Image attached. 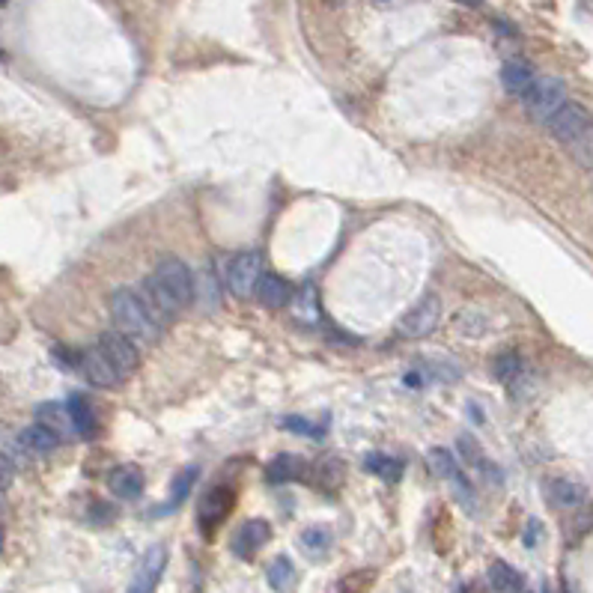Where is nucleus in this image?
<instances>
[{"label": "nucleus", "mask_w": 593, "mask_h": 593, "mask_svg": "<svg viewBox=\"0 0 593 593\" xmlns=\"http://www.w3.org/2000/svg\"><path fill=\"white\" fill-rule=\"evenodd\" d=\"M143 301L149 304V311L158 316L161 322H167L170 316L186 311L194 299V274L179 257H165L152 269V274L140 286Z\"/></svg>", "instance_id": "f257e3e1"}, {"label": "nucleus", "mask_w": 593, "mask_h": 593, "mask_svg": "<svg viewBox=\"0 0 593 593\" xmlns=\"http://www.w3.org/2000/svg\"><path fill=\"white\" fill-rule=\"evenodd\" d=\"M110 320H114L117 331L129 334L135 343L149 346L161 337V320L135 290H117L110 295Z\"/></svg>", "instance_id": "f03ea898"}, {"label": "nucleus", "mask_w": 593, "mask_h": 593, "mask_svg": "<svg viewBox=\"0 0 593 593\" xmlns=\"http://www.w3.org/2000/svg\"><path fill=\"white\" fill-rule=\"evenodd\" d=\"M426 465H429V472H433L435 477H442V480H447V483H451L454 498L459 501V507H463L465 513L477 516V495H474V486H472V480L463 474V468L456 465L454 454H447V451H442V447H435V451L426 454Z\"/></svg>", "instance_id": "7ed1b4c3"}, {"label": "nucleus", "mask_w": 593, "mask_h": 593, "mask_svg": "<svg viewBox=\"0 0 593 593\" xmlns=\"http://www.w3.org/2000/svg\"><path fill=\"white\" fill-rule=\"evenodd\" d=\"M525 99V110L534 122H549L558 114L560 108L567 105V84L560 78H537L534 87L522 96Z\"/></svg>", "instance_id": "20e7f679"}, {"label": "nucleus", "mask_w": 593, "mask_h": 593, "mask_svg": "<svg viewBox=\"0 0 593 593\" xmlns=\"http://www.w3.org/2000/svg\"><path fill=\"white\" fill-rule=\"evenodd\" d=\"M260 278H263V257L257 251L236 253L227 265V286L236 299H251V295H257Z\"/></svg>", "instance_id": "39448f33"}, {"label": "nucleus", "mask_w": 593, "mask_h": 593, "mask_svg": "<svg viewBox=\"0 0 593 593\" xmlns=\"http://www.w3.org/2000/svg\"><path fill=\"white\" fill-rule=\"evenodd\" d=\"M546 126H549L551 138H555V140L576 143L590 131V114H588L585 105H579V101H567V105L546 122Z\"/></svg>", "instance_id": "423d86ee"}, {"label": "nucleus", "mask_w": 593, "mask_h": 593, "mask_svg": "<svg viewBox=\"0 0 593 593\" xmlns=\"http://www.w3.org/2000/svg\"><path fill=\"white\" fill-rule=\"evenodd\" d=\"M438 320H442V301H438V295H424L400 320V334L408 337V340H421V337L435 331Z\"/></svg>", "instance_id": "0eeeda50"}, {"label": "nucleus", "mask_w": 593, "mask_h": 593, "mask_svg": "<svg viewBox=\"0 0 593 593\" xmlns=\"http://www.w3.org/2000/svg\"><path fill=\"white\" fill-rule=\"evenodd\" d=\"M99 349L108 355V361L114 364V370L126 379V376H131L138 370V364H140V352H138V343L131 340L129 334H122V331H108V334H101V340H99Z\"/></svg>", "instance_id": "6e6552de"}, {"label": "nucleus", "mask_w": 593, "mask_h": 593, "mask_svg": "<svg viewBox=\"0 0 593 593\" xmlns=\"http://www.w3.org/2000/svg\"><path fill=\"white\" fill-rule=\"evenodd\" d=\"M78 370L84 373V379L96 387H117L122 376L114 370V364L108 361V355L99 349V346H87V349L78 352Z\"/></svg>", "instance_id": "1a4fd4ad"}, {"label": "nucleus", "mask_w": 593, "mask_h": 593, "mask_svg": "<svg viewBox=\"0 0 593 593\" xmlns=\"http://www.w3.org/2000/svg\"><path fill=\"white\" fill-rule=\"evenodd\" d=\"M165 567H167V549L165 546L147 549V555H143L140 567L131 576V585L126 593H156L161 576H165Z\"/></svg>", "instance_id": "9d476101"}, {"label": "nucleus", "mask_w": 593, "mask_h": 593, "mask_svg": "<svg viewBox=\"0 0 593 593\" xmlns=\"http://www.w3.org/2000/svg\"><path fill=\"white\" fill-rule=\"evenodd\" d=\"M230 510H233V489H227V486L209 489V493L203 495L200 510H197V519H200V531H203V534L212 537V531L230 516Z\"/></svg>", "instance_id": "9b49d317"}, {"label": "nucleus", "mask_w": 593, "mask_h": 593, "mask_svg": "<svg viewBox=\"0 0 593 593\" xmlns=\"http://www.w3.org/2000/svg\"><path fill=\"white\" fill-rule=\"evenodd\" d=\"M269 540H272V525L265 522V519H251V522H244L236 534H233V555L251 560Z\"/></svg>", "instance_id": "f8f14e48"}, {"label": "nucleus", "mask_w": 593, "mask_h": 593, "mask_svg": "<svg viewBox=\"0 0 593 593\" xmlns=\"http://www.w3.org/2000/svg\"><path fill=\"white\" fill-rule=\"evenodd\" d=\"M456 451H459V456L465 459L468 465L474 468V472L480 474L486 480V483H493V486H501V472H498V465L493 463V459H489L483 451H480V445L474 442L472 435L468 433H463L456 438Z\"/></svg>", "instance_id": "ddd939ff"}, {"label": "nucleus", "mask_w": 593, "mask_h": 593, "mask_svg": "<svg viewBox=\"0 0 593 593\" xmlns=\"http://www.w3.org/2000/svg\"><path fill=\"white\" fill-rule=\"evenodd\" d=\"M534 81H537V72L528 60H507V63L501 66V84H504L507 93L525 96L528 90L534 87Z\"/></svg>", "instance_id": "4468645a"}, {"label": "nucleus", "mask_w": 593, "mask_h": 593, "mask_svg": "<svg viewBox=\"0 0 593 593\" xmlns=\"http://www.w3.org/2000/svg\"><path fill=\"white\" fill-rule=\"evenodd\" d=\"M290 313L299 325H316V322H320V292H316L313 283H304L292 292Z\"/></svg>", "instance_id": "2eb2a0df"}, {"label": "nucleus", "mask_w": 593, "mask_h": 593, "mask_svg": "<svg viewBox=\"0 0 593 593\" xmlns=\"http://www.w3.org/2000/svg\"><path fill=\"white\" fill-rule=\"evenodd\" d=\"M108 489L122 501H135L143 493V474L138 465H117L108 474Z\"/></svg>", "instance_id": "dca6fc26"}, {"label": "nucleus", "mask_w": 593, "mask_h": 593, "mask_svg": "<svg viewBox=\"0 0 593 593\" xmlns=\"http://www.w3.org/2000/svg\"><path fill=\"white\" fill-rule=\"evenodd\" d=\"M257 299L263 308H269V311H281L290 304L292 299V290H290V283H286L281 274H274V272H263V278H260V286H257Z\"/></svg>", "instance_id": "f3484780"}, {"label": "nucleus", "mask_w": 593, "mask_h": 593, "mask_svg": "<svg viewBox=\"0 0 593 593\" xmlns=\"http://www.w3.org/2000/svg\"><path fill=\"white\" fill-rule=\"evenodd\" d=\"M69 417H72V426H75V435L81 438H96L99 433V421H96V412H93V406L87 403V397L84 394H72L69 397Z\"/></svg>", "instance_id": "a211bd4d"}, {"label": "nucleus", "mask_w": 593, "mask_h": 593, "mask_svg": "<svg viewBox=\"0 0 593 593\" xmlns=\"http://www.w3.org/2000/svg\"><path fill=\"white\" fill-rule=\"evenodd\" d=\"M18 438H22L24 451H27V454H36V456H45V454H51V451H57L60 442H63V438H60L54 429L45 426V424H30V426H24L22 433H18Z\"/></svg>", "instance_id": "6ab92c4d"}, {"label": "nucleus", "mask_w": 593, "mask_h": 593, "mask_svg": "<svg viewBox=\"0 0 593 593\" xmlns=\"http://www.w3.org/2000/svg\"><path fill=\"white\" fill-rule=\"evenodd\" d=\"M549 498H551V504L560 507V510H576L588 501V489L576 483V480L558 477L549 483Z\"/></svg>", "instance_id": "aec40b11"}, {"label": "nucleus", "mask_w": 593, "mask_h": 593, "mask_svg": "<svg viewBox=\"0 0 593 593\" xmlns=\"http://www.w3.org/2000/svg\"><path fill=\"white\" fill-rule=\"evenodd\" d=\"M301 474H304V463L295 454L274 456L269 468H265V480L269 483H290V480H299Z\"/></svg>", "instance_id": "412c9836"}, {"label": "nucleus", "mask_w": 593, "mask_h": 593, "mask_svg": "<svg viewBox=\"0 0 593 593\" xmlns=\"http://www.w3.org/2000/svg\"><path fill=\"white\" fill-rule=\"evenodd\" d=\"M36 417L39 424L51 426L60 438H66L69 433H75V426H72V417H69V408L60 406V403H45L36 408Z\"/></svg>", "instance_id": "4be33fe9"}, {"label": "nucleus", "mask_w": 593, "mask_h": 593, "mask_svg": "<svg viewBox=\"0 0 593 593\" xmlns=\"http://www.w3.org/2000/svg\"><path fill=\"white\" fill-rule=\"evenodd\" d=\"M489 585H493L498 593H522V576L510 567V564H504V560H498V564H493L489 567Z\"/></svg>", "instance_id": "5701e85b"}, {"label": "nucleus", "mask_w": 593, "mask_h": 593, "mask_svg": "<svg viewBox=\"0 0 593 593\" xmlns=\"http://www.w3.org/2000/svg\"><path fill=\"white\" fill-rule=\"evenodd\" d=\"M493 373L498 382L513 385L519 376L525 373V364H522V358H519V352H501L493 361Z\"/></svg>", "instance_id": "b1692460"}, {"label": "nucleus", "mask_w": 593, "mask_h": 593, "mask_svg": "<svg viewBox=\"0 0 593 593\" xmlns=\"http://www.w3.org/2000/svg\"><path fill=\"white\" fill-rule=\"evenodd\" d=\"M197 477H200V468L197 465H186L182 472L173 477V486H170V510L173 507H179L182 501H186L191 493H194V483H197Z\"/></svg>", "instance_id": "393cba45"}, {"label": "nucleus", "mask_w": 593, "mask_h": 593, "mask_svg": "<svg viewBox=\"0 0 593 593\" xmlns=\"http://www.w3.org/2000/svg\"><path fill=\"white\" fill-rule=\"evenodd\" d=\"M269 585L278 590V593H286L292 585H295V567H292V560L290 558H274L272 564H269Z\"/></svg>", "instance_id": "a878e982"}, {"label": "nucleus", "mask_w": 593, "mask_h": 593, "mask_svg": "<svg viewBox=\"0 0 593 593\" xmlns=\"http://www.w3.org/2000/svg\"><path fill=\"white\" fill-rule=\"evenodd\" d=\"M367 468H370L376 477L387 480V483H397V480L403 477V463H400V459L385 456V454H370V456H367Z\"/></svg>", "instance_id": "bb28decb"}, {"label": "nucleus", "mask_w": 593, "mask_h": 593, "mask_svg": "<svg viewBox=\"0 0 593 593\" xmlns=\"http://www.w3.org/2000/svg\"><path fill=\"white\" fill-rule=\"evenodd\" d=\"M301 546L311 551V555H325L331 549V531L322 525H313L301 534Z\"/></svg>", "instance_id": "cd10ccee"}, {"label": "nucleus", "mask_w": 593, "mask_h": 593, "mask_svg": "<svg viewBox=\"0 0 593 593\" xmlns=\"http://www.w3.org/2000/svg\"><path fill=\"white\" fill-rule=\"evenodd\" d=\"M281 426L290 429V433H295V435H308V438H322L325 435V426H316L313 421H308V417H299V415L283 417Z\"/></svg>", "instance_id": "c85d7f7f"}, {"label": "nucleus", "mask_w": 593, "mask_h": 593, "mask_svg": "<svg viewBox=\"0 0 593 593\" xmlns=\"http://www.w3.org/2000/svg\"><path fill=\"white\" fill-rule=\"evenodd\" d=\"M0 454L9 456V459H13V463H15L18 456H24V454H27V451H24V445H22V438L9 433L6 426H0Z\"/></svg>", "instance_id": "c756f323"}, {"label": "nucleus", "mask_w": 593, "mask_h": 593, "mask_svg": "<svg viewBox=\"0 0 593 593\" xmlns=\"http://www.w3.org/2000/svg\"><path fill=\"white\" fill-rule=\"evenodd\" d=\"M13 477H15V463L0 454V493H6L13 486Z\"/></svg>", "instance_id": "7c9ffc66"}, {"label": "nucleus", "mask_w": 593, "mask_h": 593, "mask_svg": "<svg viewBox=\"0 0 593 593\" xmlns=\"http://www.w3.org/2000/svg\"><path fill=\"white\" fill-rule=\"evenodd\" d=\"M537 537H540V522H531V528L525 531V546L534 549L537 546Z\"/></svg>", "instance_id": "2f4dec72"}, {"label": "nucleus", "mask_w": 593, "mask_h": 593, "mask_svg": "<svg viewBox=\"0 0 593 593\" xmlns=\"http://www.w3.org/2000/svg\"><path fill=\"white\" fill-rule=\"evenodd\" d=\"M465 4H472V6H477V4H480V0H465Z\"/></svg>", "instance_id": "473e14b6"}, {"label": "nucleus", "mask_w": 593, "mask_h": 593, "mask_svg": "<svg viewBox=\"0 0 593 593\" xmlns=\"http://www.w3.org/2000/svg\"><path fill=\"white\" fill-rule=\"evenodd\" d=\"M0 546H4V537H0Z\"/></svg>", "instance_id": "72a5a7b5"}, {"label": "nucleus", "mask_w": 593, "mask_h": 593, "mask_svg": "<svg viewBox=\"0 0 593 593\" xmlns=\"http://www.w3.org/2000/svg\"><path fill=\"white\" fill-rule=\"evenodd\" d=\"M0 57H4V51H0Z\"/></svg>", "instance_id": "f704fd0d"}, {"label": "nucleus", "mask_w": 593, "mask_h": 593, "mask_svg": "<svg viewBox=\"0 0 593 593\" xmlns=\"http://www.w3.org/2000/svg\"><path fill=\"white\" fill-rule=\"evenodd\" d=\"M0 4H4V0H0Z\"/></svg>", "instance_id": "c9c22d12"}]
</instances>
